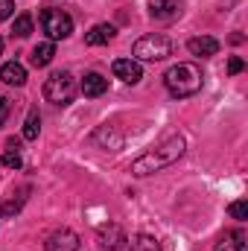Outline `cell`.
Masks as SVG:
<instances>
[{
    "instance_id": "obj_15",
    "label": "cell",
    "mask_w": 248,
    "mask_h": 251,
    "mask_svg": "<svg viewBox=\"0 0 248 251\" xmlns=\"http://www.w3.org/2000/svg\"><path fill=\"white\" fill-rule=\"evenodd\" d=\"M216 251H246V234H243V231H228V234L219 240Z\"/></svg>"
},
{
    "instance_id": "obj_4",
    "label": "cell",
    "mask_w": 248,
    "mask_h": 251,
    "mask_svg": "<svg viewBox=\"0 0 248 251\" xmlns=\"http://www.w3.org/2000/svg\"><path fill=\"white\" fill-rule=\"evenodd\" d=\"M76 97V79L70 76V70H56L47 82H44V100L53 105H67Z\"/></svg>"
},
{
    "instance_id": "obj_5",
    "label": "cell",
    "mask_w": 248,
    "mask_h": 251,
    "mask_svg": "<svg viewBox=\"0 0 248 251\" xmlns=\"http://www.w3.org/2000/svg\"><path fill=\"white\" fill-rule=\"evenodd\" d=\"M41 29L47 32L50 41H62V38H67L73 32V21H70L67 12L47 6V9H41Z\"/></svg>"
},
{
    "instance_id": "obj_18",
    "label": "cell",
    "mask_w": 248,
    "mask_h": 251,
    "mask_svg": "<svg viewBox=\"0 0 248 251\" xmlns=\"http://www.w3.org/2000/svg\"><path fill=\"white\" fill-rule=\"evenodd\" d=\"M12 32H15L18 38H26V35L32 32V15H29V12L18 15V18H15V24H12Z\"/></svg>"
},
{
    "instance_id": "obj_25",
    "label": "cell",
    "mask_w": 248,
    "mask_h": 251,
    "mask_svg": "<svg viewBox=\"0 0 248 251\" xmlns=\"http://www.w3.org/2000/svg\"><path fill=\"white\" fill-rule=\"evenodd\" d=\"M0 53H3V38H0Z\"/></svg>"
},
{
    "instance_id": "obj_6",
    "label": "cell",
    "mask_w": 248,
    "mask_h": 251,
    "mask_svg": "<svg viewBox=\"0 0 248 251\" xmlns=\"http://www.w3.org/2000/svg\"><path fill=\"white\" fill-rule=\"evenodd\" d=\"M47 251H79V237H76L70 228L53 231V234L47 237Z\"/></svg>"
},
{
    "instance_id": "obj_7",
    "label": "cell",
    "mask_w": 248,
    "mask_h": 251,
    "mask_svg": "<svg viewBox=\"0 0 248 251\" xmlns=\"http://www.w3.org/2000/svg\"><path fill=\"white\" fill-rule=\"evenodd\" d=\"M111 70H114L117 79H123L125 85H137V82L143 79V67L134 62V59H117Z\"/></svg>"
},
{
    "instance_id": "obj_24",
    "label": "cell",
    "mask_w": 248,
    "mask_h": 251,
    "mask_svg": "<svg viewBox=\"0 0 248 251\" xmlns=\"http://www.w3.org/2000/svg\"><path fill=\"white\" fill-rule=\"evenodd\" d=\"M9 111H12V102H9L6 97H0V126L6 123V117H9Z\"/></svg>"
},
{
    "instance_id": "obj_13",
    "label": "cell",
    "mask_w": 248,
    "mask_h": 251,
    "mask_svg": "<svg viewBox=\"0 0 248 251\" xmlns=\"http://www.w3.org/2000/svg\"><path fill=\"white\" fill-rule=\"evenodd\" d=\"M99 243H102V249L117 251L120 243H125L123 228H120V225H102V228H99Z\"/></svg>"
},
{
    "instance_id": "obj_1",
    "label": "cell",
    "mask_w": 248,
    "mask_h": 251,
    "mask_svg": "<svg viewBox=\"0 0 248 251\" xmlns=\"http://www.w3.org/2000/svg\"><path fill=\"white\" fill-rule=\"evenodd\" d=\"M184 137L181 134H170L167 140H161L158 146H152L149 152H143L137 161H131V176H137V178H146V176H152V173H161L164 167H170V164H175L181 155H184Z\"/></svg>"
},
{
    "instance_id": "obj_8",
    "label": "cell",
    "mask_w": 248,
    "mask_h": 251,
    "mask_svg": "<svg viewBox=\"0 0 248 251\" xmlns=\"http://www.w3.org/2000/svg\"><path fill=\"white\" fill-rule=\"evenodd\" d=\"M149 15L155 21H173L181 15V0H149Z\"/></svg>"
},
{
    "instance_id": "obj_17",
    "label": "cell",
    "mask_w": 248,
    "mask_h": 251,
    "mask_svg": "<svg viewBox=\"0 0 248 251\" xmlns=\"http://www.w3.org/2000/svg\"><path fill=\"white\" fill-rule=\"evenodd\" d=\"M128 251H164V249H161V243H158L155 237H149V234H137V237L131 240Z\"/></svg>"
},
{
    "instance_id": "obj_14",
    "label": "cell",
    "mask_w": 248,
    "mask_h": 251,
    "mask_svg": "<svg viewBox=\"0 0 248 251\" xmlns=\"http://www.w3.org/2000/svg\"><path fill=\"white\" fill-rule=\"evenodd\" d=\"M53 56H56V44L53 41H41V44L32 47L29 62H32V67H47V64L53 62Z\"/></svg>"
},
{
    "instance_id": "obj_19",
    "label": "cell",
    "mask_w": 248,
    "mask_h": 251,
    "mask_svg": "<svg viewBox=\"0 0 248 251\" xmlns=\"http://www.w3.org/2000/svg\"><path fill=\"white\" fill-rule=\"evenodd\" d=\"M21 207H24V196H18V199H6V201L0 204V213H3V216H15Z\"/></svg>"
},
{
    "instance_id": "obj_12",
    "label": "cell",
    "mask_w": 248,
    "mask_h": 251,
    "mask_svg": "<svg viewBox=\"0 0 248 251\" xmlns=\"http://www.w3.org/2000/svg\"><path fill=\"white\" fill-rule=\"evenodd\" d=\"M0 79L6 82V85H15V88H21V85H26V67L18 62H6L0 67Z\"/></svg>"
},
{
    "instance_id": "obj_2",
    "label": "cell",
    "mask_w": 248,
    "mask_h": 251,
    "mask_svg": "<svg viewBox=\"0 0 248 251\" xmlns=\"http://www.w3.org/2000/svg\"><path fill=\"white\" fill-rule=\"evenodd\" d=\"M164 85L173 97H193L201 91L204 85V76L196 64L190 62H181V64H173L167 73H164Z\"/></svg>"
},
{
    "instance_id": "obj_23",
    "label": "cell",
    "mask_w": 248,
    "mask_h": 251,
    "mask_svg": "<svg viewBox=\"0 0 248 251\" xmlns=\"http://www.w3.org/2000/svg\"><path fill=\"white\" fill-rule=\"evenodd\" d=\"M243 67H246V62H243L240 56H231V62H228V73H243Z\"/></svg>"
},
{
    "instance_id": "obj_22",
    "label": "cell",
    "mask_w": 248,
    "mask_h": 251,
    "mask_svg": "<svg viewBox=\"0 0 248 251\" xmlns=\"http://www.w3.org/2000/svg\"><path fill=\"white\" fill-rule=\"evenodd\" d=\"M12 12H15V3L12 0H0V21H9Z\"/></svg>"
},
{
    "instance_id": "obj_21",
    "label": "cell",
    "mask_w": 248,
    "mask_h": 251,
    "mask_svg": "<svg viewBox=\"0 0 248 251\" xmlns=\"http://www.w3.org/2000/svg\"><path fill=\"white\" fill-rule=\"evenodd\" d=\"M228 213H231L234 219H240V222H246V219H248V201H234V204L228 207Z\"/></svg>"
},
{
    "instance_id": "obj_10",
    "label": "cell",
    "mask_w": 248,
    "mask_h": 251,
    "mask_svg": "<svg viewBox=\"0 0 248 251\" xmlns=\"http://www.w3.org/2000/svg\"><path fill=\"white\" fill-rule=\"evenodd\" d=\"M114 35H117V29H114L111 24H97L91 32H85V44H88V47H102V44H108Z\"/></svg>"
},
{
    "instance_id": "obj_3",
    "label": "cell",
    "mask_w": 248,
    "mask_h": 251,
    "mask_svg": "<svg viewBox=\"0 0 248 251\" xmlns=\"http://www.w3.org/2000/svg\"><path fill=\"white\" fill-rule=\"evenodd\" d=\"M131 53H134L137 62H164L167 56H173V41L167 35L149 32V35H143V38L134 41Z\"/></svg>"
},
{
    "instance_id": "obj_11",
    "label": "cell",
    "mask_w": 248,
    "mask_h": 251,
    "mask_svg": "<svg viewBox=\"0 0 248 251\" xmlns=\"http://www.w3.org/2000/svg\"><path fill=\"white\" fill-rule=\"evenodd\" d=\"M79 91H82L85 97H102V94L108 91V79H105L102 73H88V76L82 79Z\"/></svg>"
},
{
    "instance_id": "obj_9",
    "label": "cell",
    "mask_w": 248,
    "mask_h": 251,
    "mask_svg": "<svg viewBox=\"0 0 248 251\" xmlns=\"http://www.w3.org/2000/svg\"><path fill=\"white\" fill-rule=\"evenodd\" d=\"M187 50H190L193 56L207 59V56H216V53H219V41H216L213 35H196V38L187 41Z\"/></svg>"
},
{
    "instance_id": "obj_20",
    "label": "cell",
    "mask_w": 248,
    "mask_h": 251,
    "mask_svg": "<svg viewBox=\"0 0 248 251\" xmlns=\"http://www.w3.org/2000/svg\"><path fill=\"white\" fill-rule=\"evenodd\" d=\"M0 164H3L6 170H21V155H18V152H12V149H6V152H3V158H0Z\"/></svg>"
},
{
    "instance_id": "obj_16",
    "label": "cell",
    "mask_w": 248,
    "mask_h": 251,
    "mask_svg": "<svg viewBox=\"0 0 248 251\" xmlns=\"http://www.w3.org/2000/svg\"><path fill=\"white\" fill-rule=\"evenodd\" d=\"M38 131H41V114H38V108H29L26 123H24V137H26V140H35Z\"/></svg>"
}]
</instances>
